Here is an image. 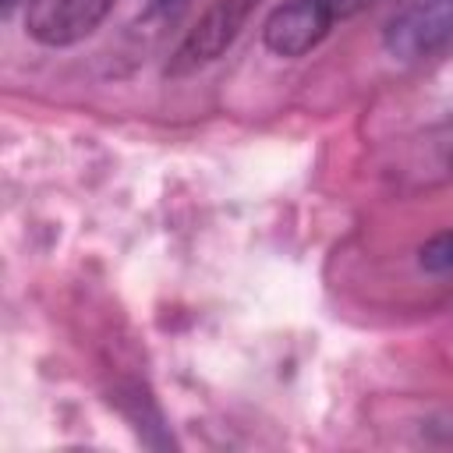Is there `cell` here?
Wrapping results in <instances>:
<instances>
[{
	"label": "cell",
	"mask_w": 453,
	"mask_h": 453,
	"mask_svg": "<svg viewBox=\"0 0 453 453\" xmlns=\"http://www.w3.org/2000/svg\"><path fill=\"white\" fill-rule=\"evenodd\" d=\"M258 4L262 0H212L202 11V18L184 32L177 50L170 53L166 78H188V74L216 64L237 42V35L244 32V25L258 11Z\"/></svg>",
	"instance_id": "6da1fadb"
},
{
	"label": "cell",
	"mask_w": 453,
	"mask_h": 453,
	"mask_svg": "<svg viewBox=\"0 0 453 453\" xmlns=\"http://www.w3.org/2000/svg\"><path fill=\"white\" fill-rule=\"evenodd\" d=\"M453 39V0H400L382 28L393 60H421Z\"/></svg>",
	"instance_id": "7a4b0ae2"
},
{
	"label": "cell",
	"mask_w": 453,
	"mask_h": 453,
	"mask_svg": "<svg viewBox=\"0 0 453 453\" xmlns=\"http://www.w3.org/2000/svg\"><path fill=\"white\" fill-rule=\"evenodd\" d=\"M117 0H28L25 7V32L50 50L74 46L88 39Z\"/></svg>",
	"instance_id": "3957f363"
},
{
	"label": "cell",
	"mask_w": 453,
	"mask_h": 453,
	"mask_svg": "<svg viewBox=\"0 0 453 453\" xmlns=\"http://www.w3.org/2000/svg\"><path fill=\"white\" fill-rule=\"evenodd\" d=\"M333 14L322 7V0H283L280 7L269 11L262 25V42L269 53L294 60L311 53L333 28Z\"/></svg>",
	"instance_id": "277c9868"
},
{
	"label": "cell",
	"mask_w": 453,
	"mask_h": 453,
	"mask_svg": "<svg viewBox=\"0 0 453 453\" xmlns=\"http://www.w3.org/2000/svg\"><path fill=\"white\" fill-rule=\"evenodd\" d=\"M418 262L428 273H453V230H442V234L428 237L418 251Z\"/></svg>",
	"instance_id": "5b68a950"
},
{
	"label": "cell",
	"mask_w": 453,
	"mask_h": 453,
	"mask_svg": "<svg viewBox=\"0 0 453 453\" xmlns=\"http://www.w3.org/2000/svg\"><path fill=\"white\" fill-rule=\"evenodd\" d=\"M375 0H322V7L333 14V21H347V18H354V14H361V11H368Z\"/></svg>",
	"instance_id": "8992f818"
}]
</instances>
